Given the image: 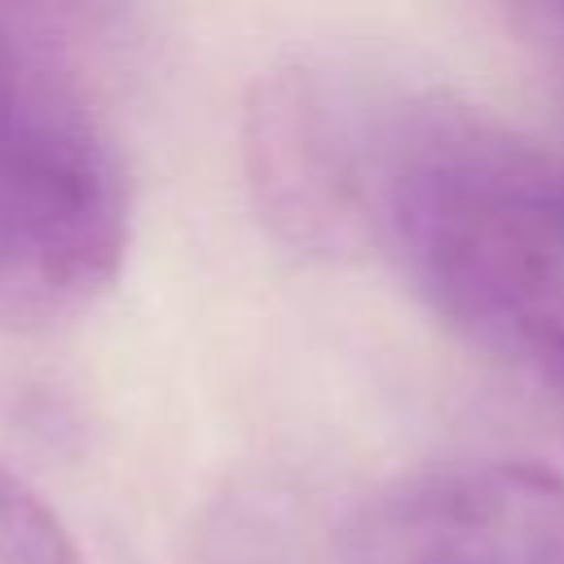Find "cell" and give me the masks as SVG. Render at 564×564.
<instances>
[{"instance_id":"6da1fadb","label":"cell","mask_w":564,"mask_h":564,"mask_svg":"<svg viewBox=\"0 0 564 564\" xmlns=\"http://www.w3.org/2000/svg\"><path fill=\"white\" fill-rule=\"evenodd\" d=\"M128 238V163L79 57L40 13L0 9V326L93 308Z\"/></svg>"},{"instance_id":"3957f363","label":"cell","mask_w":564,"mask_h":564,"mask_svg":"<svg viewBox=\"0 0 564 564\" xmlns=\"http://www.w3.org/2000/svg\"><path fill=\"white\" fill-rule=\"evenodd\" d=\"M0 564H79L62 516L0 463Z\"/></svg>"},{"instance_id":"7a4b0ae2","label":"cell","mask_w":564,"mask_h":564,"mask_svg":"<svg viewBox=\"0 0 564 564\" xmlns=\"http://www.w3.org/2000/svg\"><path fill=\"white\" fill-rule=\"evenodd\" d=\"M339 564H564V471L520 454L410 471L352 511Z\"/></svg>"}]
</instances>
